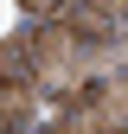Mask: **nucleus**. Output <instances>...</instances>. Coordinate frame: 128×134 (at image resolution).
<instances>
[{"instance_id": "1", "label": "nucleus", "mask_w": 128, "mask_h": 134, "mask_svg": "<svg viewBox=\"0 0 128 134\" xmlns=\"http://www.w3.org/2000/svg\"><path fill=\"white\" fill-rule=\"evenodd\" d=\"M32 102H39V83H7L0 90V134H19L32 121Z\"/></svg>"}, {"instance_id": "2", "label": "nucleus", "mask_w": 128, "mask_h": 134, "mask_svg": "<svg viewBox=\"0 0 128 134\" xmlns=\"http://www.w3.org/2000/svg\"><path fill=\"white\" fill-rule=\"evenodd\" d=\"M32 83V38H0V90Z\"/></svg>"}, {"instance_id": "4", "label": "nucleus", "mask_w": 128, "mask_h": 134, "mask_svg": "<svg viewBox=\"0 0 128 134\" xmlns=\"http://www.w3.org/2000/svg\"><path fill=\"white\" fill-rule=\"evenodd\" d=\"M96 7H103V13H109V19H115V26L128 32V0H96Z\"/></svg>"}, {"instance_id": "3", "label": "nucleus", "mask_w": 128, "mask_h": 134, "mask_svg": "<svg viewBox=\"0 0 128 134\" xmlns=\"http://www.w3.org/2000/svg\"><path fill=\"white\" fill-rule=\"evenodd\" d=\"M19 7L32 13V19H58V7H64V0H19Z\"/></svg>"}]
</instances>
